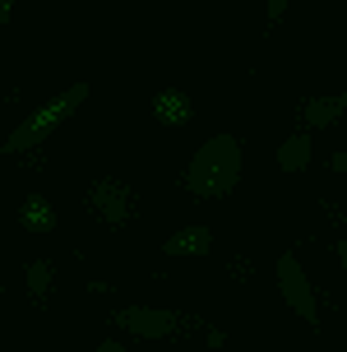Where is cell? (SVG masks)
Wrapping results in <instances>:
<instances>
[{
    "label": "cell",
    "mask_w": 347,
    "mask_h": 352,
    "mask_svg": "<svg viewBox=\"0 0 347 352\" xmlns=\"http://www.w3.org/2000/svg\"><path fill=\"white\" fill-rule=\"evenodd\" d=\"M241 167H245L241 140H236V135H213V140H204L194 148V158L186 162L181 186H186V195H194V199H223V195H232L241 186Z\"/></svg>",
    "instance_id": "6da1fadb"
},
{
    "label": "cell",
    "mask_w": 347,
    "mask_h": 352,
    "mask_svg": "<svg viewBox=\"0 0 347 352\" xmlns=\"http://www.w3.org/2000/svg\"><path fill=\"white\" fill-rule=\"evenodd\" d=\"M88 93H93V84H69L65 93H56V98H47V102L37 107V111H28L23 121L5 135V144H0V153L5 158H19V153H33V148H42V144L52 140L56 130L79 111V107L88 102Z\"/></svg>",
    "instance_id": "7a4b0ae2"
},
{
    "label": "cell",
    "mask_w": 347,
    "mask_h": 352,
    "mask_svg": "<svg viewBox=\"0 0 347 352\" xmlns=\"http://www.w3.org/2000/svg\"><path fill=\"white\" fill-rule=\"evenodd\" d=\"M278 292H282V301L296 311V320L301 324H311V329H320V297H315V283L311 274H306V264L296 260V250H282L278 255Z\"/></svg>",
    "instance_id": "3957f363"
},
{
    "label": "cell",
    "mask_w": 347,
    "mask_h": 352,
    "mask_svg": "<svg viewBox=\"0 0 347 352\" xmlns=\"http://www.w3.org/2000/svg\"><path fill=\"white\" fill-rule=\"evenodd\" d=\"M88 209L107 228H130L139 213V195L125 186L121 176H98V181H88Z\"/></svg>",
    "instance_id": "277c9868"
},
{
    "label": "cell",
    "mask_w": 347,
    "mask_h": 352,
    "mask_svg": "<svg viewBox=\"0 0 347 352\" xmlns=\"http://www.w3.org/2000/svg\"><path fill=\"white\" fill-rule=\"evenodd\" d=\"M111 324L125 329V334H135V338H172V334H181V316L167 311V306H121V311H111Z\"/></svg>",
    "instance_id": "5b68a950"
},
{
    "label": "cell",
    "mask_w": 347,
    "mask_h": 352,
    "mask_svg": "<svg viewBox=\"0 0 347 352\" xmlns=\"http://www.w3.org/2000/svg\"><path fill=\"white\" fill-rule=\"evenodd\" d=\"M148 111H153V121L167 125V130L194 121V102H190V93H186V88H157L153 102H148Z\"/></svg>",
    "instance_id": "8992f818"
},
{
    "label": "cell",
    "mask_w": 347,
    "mask_h": 352,
    "mask_svg": "<svg viewBox=\"0 0 347 352\" xmlns=\"http://www.w3.org/2000/svg\"><path fill=\"white\" fill-rule=\"evenodd\" d=\"M347 116V88L343 93H324V98H306V107H301V121H306V130H329V125H338Z\"/></svg>",
    "instance_id": "52a82bcc"
},
{
    "label": "cell",
    "mask_w": 347,
    "mask_h": 352,
    "mask_svg": "<svg viewBox=\"0 0 347 352\" xmlns=\"http://www.w3.org/2000/svg\"><path fill=\"white\" fill-rule=\"evenodd\" d=\"M213 250V232L204 228V223H190V228H181V232H172L167 241H162V255H172V260H199V255H208Z\"/></svg>",
    "instance_id": "ba28073f"
},
{
    "label": "cell",
    "mask_w": 347,
    "mask_h": 352,
    "mask_svg": "<svg viewBox=\"0 0 347 352\" xmlns=\"http://www.w3.org/2000/svg\"><path fill=\"white\" fill-rule=\"evenodd\" d=\"M60 223V213L47 195H23V204H19V228L23 232H56Z\"/></svg>",
    "instance_id": "9c48e42d"
},
{
    "label": "cell",
    "mask_w": 347,
    "mask_h": 352,
    "mask_svg": "<svg viewBox=\"0 0 347 352\" xmlns=\"http://www.w3.org/2000/svg\"><path fill=\"white\" fill-rule=\"evenodd\" d=\"M311 153H315L311 130H296V135H287V140L278 144V172H306V167H311Z\"/></svg>",
    "instance_id": "30bf717a"
},
{
    "label": "cell",
    "mask_w": 347,
    "mask_h": 352,
    "mask_svg": "<svg viewBox=\"0 0 347 352\" xmlns=\"http://www.w3.org/2000/svg\"><path fill=\"white\" fill-rule=\"evenodd\" d=\"M52 283H56V264L52 260H33L23 269V287H28V297L42 306V301L52 297Z\"/></svg>",
    "instance_id": "8fae6325"
},
{
    "label": "cell",
    "mask_w": 347,
    "mask_h": 352,
    "mask_svg": "<svg viewBox=\"0 0 347 352\" xmlns=\"http://www.w3.org/2000/svg\"><path fill=\"white\" fill-rule=\"evenodd\" d=\"M223 269H227V278H232V283H250V278H255V260H250V255H227Z\"/></svg>",
    "instance_id": "7c38bea8"
},
{
    "label": "cell",
    "mask_w": 347,
    "mask_h": 352,
    "mask_svg": "<svg viewBox=\"0 0 347 352\" xmlns=\"http://www.w3.org/2000/svg\"><path fill=\"white\" fill-rule=\"evenodd\" d=\"M264 14H269V23H282V19H287V0H269Z\"/></svg>",
    "instance_id": "4fadbf2b"
},
{
    "label": "cell",
    "mask_w": 347,
    "mask_h": 352,
    "mask_svg": "<svg viewBox=\"0 0 347 352\" xmlns=\"http://www.w3.org/2000/svg\"><path fill=\"white\" fill-rule=\"evenodd\" d=\"M223 343H227V334H223V329H204V348H213V352H218Z\"/></svg>",
    "instance_id": "5bb4252c"
},
{
    "label": "cell",
    "mask_w": 347,
    "mask_h": 352,
    "mask_svg": "<svg viewBox=\"0 0 347 352\" xmlns=\"http://www.w3.org/2000/svg\"><path fill=\"white\" fill-rule=\"evenodd\" d=\"M329 167H333V172H343V176H347V148H338V153H333V158H329Z\"/></svg>",
    "instance_id": "9a60e30c"
},
{
    "label": "cell",
    "mask_w": 347,
    "mask_h": 352,
    "mask_svg": "<svg viewBox=\"0 0 347 352\" xmlns=\"http://www.w3.org/2000/svg\"><path fill=\"white\" fill-rule=\"evenodd\" d=\"M333 255H338V264L347 269V236H338V241H333Z\"/></svg>",
    "instance_id": "2e32d148"
},
{
    "label": "cell",
    "mask_w": 347,
    "mask_h": 352,
    "mask_svg": "<svg viewBox=\"0 0 347 352\" xmlns=\"http://www.w3.org/2000/svg\"><path fill=\"white\" fill-rule=\"evenodd\" d=\"M10 19H14V5H10V0H0V28H5Z\"/></svg>",
    "instance_id": "e0dca14e"
},
{
    "label": "cell",
    "mask_w": 347,
    "mask_h": 352,
    "mask_svg": "<svg viewBox=\"0 0 347 352\" xmlns=\"http://www.w3.org/2000/svg\"><path fill=\"white\" fill-rule=\"evenodd\" d=\"M93 352H125V343H111V338H107V343H98Z\"/></svg>",
    "instance_id": "ac0fdd59"
}]
</instances>
